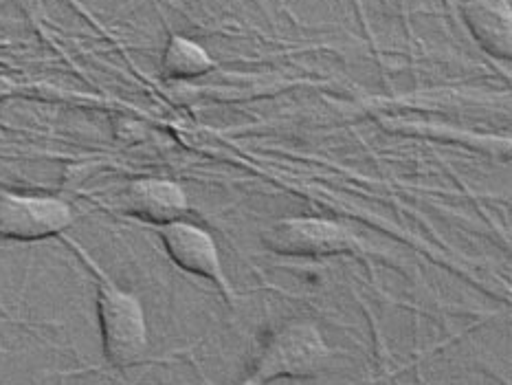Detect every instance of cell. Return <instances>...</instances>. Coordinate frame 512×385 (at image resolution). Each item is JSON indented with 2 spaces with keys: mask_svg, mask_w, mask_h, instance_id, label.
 Masks as SVG:
<instances>
[{
  "mask_svg": "<svg viewBox=\"0 0 512 385\" xmlns=\"http://www.w3.org/2000/svg\"><path fill=\"white\" fill-rule=\"evenodd\" d=\"M75 218V207L62 196L0 192V240L40 242L62 238Z\"/></svg>",
  "mask_w": 512,
  "mask_h": 385,
  "instance_id": "obj_4",
  "label": "cell"
},
{
  "mask_svg": "<svg viewBox=\"0 0 512 385\" xmlns=\"http://www.w3.org/2000/svg\"><path fill=\"white\" fill-rule=\"evenodd\" d=\"M62 240L73 249L84 267L91 271L95 280V304H97V322L99 335H102L104 357L113 368H132L146 359L150 350V328L148 315L143 308L141 297L124 286H119L102 269L91 253L84 249L75 238L62 236Z\"/></svg>",
  "mask_w": 512,
  "mask_h": 385,
  "instance_id": "obj_1",
  "label": "cell"
},
{
  "mask_svg": "<svg viewBox=\"0 0 512 385\" xmlns=\"http://www.w3.org/2000/svg\"><path fill=\"white\" fill-rule=\"evenodd\" d=\"M216 60L211 58V53L203 47V44L181 36V33H172L165 42V49L161 55V71L168 80H196L214 71Z\"/></svg>",
  "mask_w": 512,
  "mask_h": 385,
  "instance_id": "obj_8",
  "label": "cell"
},
{
  "mask_svg": "<svg viewBox=\"0 0 512 385\" xmlns=\"http://www.w3.org/2000/svg\"><path fill=\"white\" fill-rule=\"evenodd\" d=\"M330 344L310 319H293L266 337L247 377L238 385H271L282 379H313L332 363Z\"/></svg>",
  "mask_w": 512,
  "mask_h": 385,
  "instance_id": "obj_2",
  "label": "cell"
},
{
  "mask_svg": "<svg viewBox=\"0 0 512 385\" xmlns=\"http://www.w3.org/2000/svg\"><path fill=\"white\" fill-rule=\"evenodd\" d=\"M260 238L266 249L284 258H365L370 253V247L348 225L326 216L297 214L277 218Z\"/></svg>",
  "mask_w": 512,
  "mask_h": 385,
  "instance_id": "obj_3",
  "label": "cell"
},
{
  "mask_svg": "<svg viewBox=\"0 0 512 385\" xmlns=\"http://www.w3.org/2000/svg\"><path fill=\"white\" fill-rule=\"evenodd\" d=\"M462 16L473 40L491 58H512V9L508 0H464Z\"/></svg>",
  "mask_w": 512,
  "mask_h": 385,
  "instance_id": "obj_7",
  "label": "cell"
},
{
  "mask_svg": "<svg viewBox=\"0 0 512 385\" xmlns=\"http://www.w3.org/2000/svg\"><path fill=\"white\" fill-rule=\"evenodd\" d=\"M157 234L165 253L178 269L209 282L225 297V302L231 308H238L240 295L236 291V284L231 282L225 271L218 242L209 229L181 218L170 225L157 227Z\"/></svg>",
  "mask_w": 512,
  "mask_h": 385,
  "instance_id": "obj_5",
  "label": "cell"
},
{
  "mask_svg": "<svg viewBox=\"0 0 512 385\" xmlns=\"http://www.w3.org/2000/svg\"><path fill=\"white\" fill-rule=\"evenodd\" d=\"M381 385H392V372H389V370L383 372V383Z\"/></svg>",
  "mask_w": 512,
  "mask_h": 385,
  "instance_id": "obj_9",
  "label": "cell"
},
{
  "mask_svg": "<svg viewBox=\"0 0 512 385\" xmlns=\"http://www.w3.org/2000/svg\"><path fill=\"white\" fill-rule=\"evenodd\" d=\"M121 205L126 214L154 227L185 218L192 207L183 183L168 179V176H139V179L128 181L124 194H121Z\"/></svg>",
  "mask_w": 512,
  "mask_h": 385,
  "instance_id": "obj_6",
  "label": "cell"
}]
</instances>
